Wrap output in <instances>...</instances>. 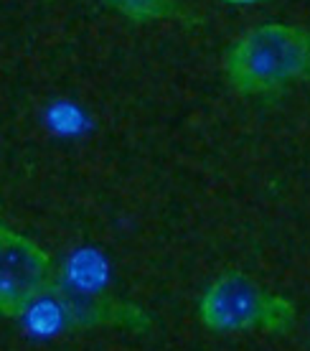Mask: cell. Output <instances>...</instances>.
I'll return each instance as SVG.
<instances>
[{
    "label": "cell",
    "mask_w": 310,
    "mask_h": 351,
    "mask_svg": "<svg viewBox=\"0 0 310 351\" xmlns=\"http://www.w3.org/2000/svg\"><path fill=\"white\" fill-rule=\"evenodd\" d=\"M224 74L234 92L247 97L310 82V31L295 23L252 28L229 46Z\"/></svg>",
    "instance_id": "6da1fadb"
},
{
    "label": "cell",
    "mask_w": 310,
    "mask_h": 351,
    "mask_svg": "<svg viewBox=\"0 0 310 351\" xmlns=\"http://www.w3.org/2000/svg\"><path fill=\"white\" fill-rule=\"evenodd\" d=\"M295 316L298 313L290 300L262 290L240 270L216 278L198 300L201 324L216 334H237L249 328L285 334L295 326Z\"/></svg>",
    "instance_id": "7a4b0ae2"
},
{
    "label": "cell",
    "mask_w": 310,
    "mask_h": 351,
    "mask_svg": "<svg viewBox=\"0 0 310 351\" xmlns=\"http://www.w3.org/2000/svg\"><path fill=\"white\" fill-rule=\"evenodd\" d=\"M53 263L44 247L0 224V316L18 318L51 290Z\"/></svg>",
    "instance_id": "3957f363"
},
{
    "label": "cell",
    "mask_w": 310,
    "mask_h": 351,
    "mask_svg": "<svg viewBox=\"0 0 310 351\" xmlns=\"http://www.w3.org/2000/svg\"><path fill=\"white\" fill-rule=\"evenodd\" d=\"M102 3L135 23L163 21L176 13V0H102Z\"/></svg>",
    "instance_id": "277c9868"
},
{
    "label": "cell",
    "mask_w": 310,
    "mask_h": 351,
    "mask_svg": "<svg viewBox=\"0 0 310 351\" xmlns=\"http://www.w3.org/2000/svg\"><path fill=\"white\" fill-rule=\"evenodd\" d=\"M229 5H257V3H267V0H224Z\"/></svg>",
    "instance_id": "5b68a950"
}]
</instances>
